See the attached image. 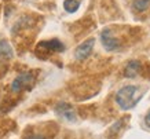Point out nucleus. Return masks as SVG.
Returning <instances> with one entry per match:
<instances>
[{"label": "nucleus", "instance_id": "obj_2", "mask_svg": "<svg viewBox=\"0 0 150 139\" xmlns=\"http://www.w3.org/2000/svg\"><path fill=\"white\" fill-rule=\"evenodd\" d=\"M100 41L106 51H114L121 45V40L116 36V33L112 30V28H105L100 32Z\"/></svg>", "mask_w": 150, "mask_h": 139}, {"label": "nucleus", "instance_id": "obj_4", "mask_svg": "<svg viewBox=\"0 0 150 139\" xmlns=\"http://www.w3.org/2000/svg\"><path fill=\"white\" fill-rule=\"evenodd\" d=\"M94 45H95V39L91 37V39H87L86 41H83L81 44H79L74 50V58L77 61H84L87 59L90 55H91L92 50H94Z\"/></svg>", "mask_w": 150, "mask_h": 139}, {"label": "nucleus", "instance_id": "obj_8", "mask_svg": "<svg viewBox=\"0 0 150 139\" xmlns=\"http://www.w3.org/2000/svg\"><path fill=\"white\" fill-rule=\"evenodd\" d=\"M0 57L1 58H13L14 57V51L13 47L7 40H0Z\"/></svg>", "mask_w": 150, "mask_h": 139}, {"label": "nucleus", "instance_id": "obj_11", "mask_svg": "<svg viewBox=\"0 0 150 139\" xmlns=\"http://www.w3.org/2000/svg\"><path fill=\"white\" fill-rule=\"evenodd\" d=\"M25 139H46V138L41 134H30V135H28Z\"/></svg>", "mask_w": 150, "mask_h": 139}, {"label": "nucleus", "instance_id": "obj_6", "mask_svg": "<svg viewBox=\"0 0 150 139\" xmlns=\"http://www.w3.org/2000/svg\"><path fill=\"white\" fill-rule=\"evenodd\" d=\"M39 50H44L46 52H62L65 50V45L58 39H52V40L40 41L37 45V51Z\"/></svg>", "mask_w": 150, "mask_h": 139}, {"label": "nucleus", "instance_id": "obj_5", "mask_svg": "<svg viewBox=\"0 0 150 139\" xmlns=\"http://www.w3.org/2000/svg\"><path fill=\"white\" fill-rule=\"evenodd\" d=\"M55 112L61 118H64L66 121H76V118H77L74 108L68 102H59L55 106Z\"/></svg>", "mask_w": 150, "mask_h": 139}, {"label": "nucleus", "instance_id": "obj_1", "mask_svg": "<svg viewBox=\"0 0 150 139\" xmlns=\"http://www.w3.org/2000/svg\"><path fill=\"white\" fill-rule=\"evenodd\" d=\"M143 91L138 85H124L116 94V102L123 110H131L141 101Z\"/></svg>", "mask_w": 150, "mask_h": 139}, {"label": "nucleus", "instance_id": "obj_9", "mask_svg": "<svg viewBox=\"0 0 150 139\" xmlns=\"http://www.w3.org/2000/svg\"><path fill=\"white\" fill-rule=\"evenodd\" d=\"M150 7V0H132V9L138 13H143Z\"/></svg>", "mask_w": 150, "mask_h": 139}, {"label": "nucleus", "instance_id": "obj_3", "mask_svg": "<svg viewBox=\"0 0 150 139\" xmlns=\"http://www.w3.org/2000/svg\"><path fill=\"white\" fill-rule=\"evenodd\" d=\"M36 80L35 72H25L22 74L17 76L11 83V91L13 92H21L25 88L30 87L33 84V81Z\"/></svg>", "mask_w": 150, "mask_h": 139}, {"label": "nucleus", "instance_id": "obj_7", "mask_svg": "<svg viewBox=\"0 0 150 139\" xmlns=\"http://www.w3.org/2000/svg\"><path fill=\"white\" fill-rule=\"evenodd\" d=\"M141 69H142L141 62L137 61V59H132V61L127 62V65H125L124 76L128 77V79H134V77H137L138 74L141 73Z\"/></svg>", "mask_w": 150, "mask_h": 139}, {"label": "nucleus", "instance_id": "obj_12", "mask_svg": "<svg viewBox=\"0 0 150 139\" xmlns=\"http://www.w3.org/2000/svg\"><path fill=\"white\" fill-rule=\"evenodd\" d=\"M145 126L147 127V128H150V109H149V112L146 113V116H145Z\"/></svg>", "mask_w": 150, "mask_h": 139}, {"label": "nucleus", "instance_id": "obj_10", "mask_svg": "<svg viewBox=\"0 0 150 139\" xmlns=\"http://www.w3.org/2000/svg\"><path fill=\"white\" fill-rule=\"evenodd\" d=\"M80 7V1L79 0H65L64 1V9L68 13H76Z\"/></svg>", "mask_w": 150, "mask_h": 139}]
</instances>
